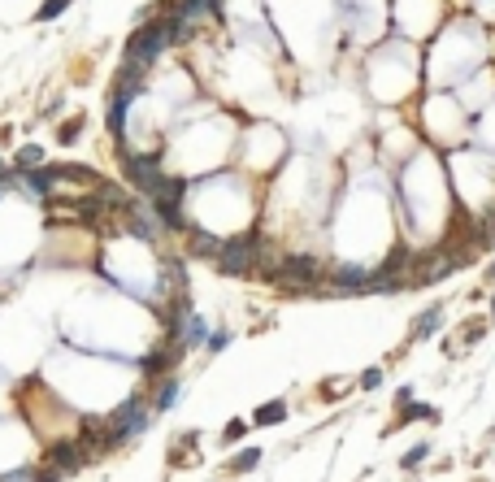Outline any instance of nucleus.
<instances>
[{
  "label": "nucleus",
  "instance_id": "obj_1",
  "mask_svg": "<svg viewBox=\"0 0 495 482\" xmlns=\"http://www.w3.org/2000/svg\"><path fill=\"white\" fill-rule=\"evenodd\" d=\"M165 48H170V31H165V22L161 18H156V22H144V27L135 31V35H130L126 39V70H152L156 65V57H161L165 53Z\"/></svg>",
  "mask_w": 495,
  "mask_h": 482
},
{
  "label": "nucleus",
  "instance_id": "obj_2",
  "mask_svg": "<svg viewBox=\"0 0 495 482\" xmlns=\"http://www.w3.org/2000/svg\"><path fill=\"white\" fill-rule=\"evenodd\" d=\"M182 191L187 183L178 174H165V183L156 187V196H148V209L152 217L161 222V231H187V213H182Z\"/></svg>",
  "mask_w": 495,
  "mask_h": 482
},
{
  "label": "nucleus",
  "instance_id": "obj_3",
  "mask_svg": "<svg viewBox=\"0 0 495 482\" xmlns=\"http://www.w3.org/2000/svg\"><path fill=\"white\" fill-rule=\"evenodd\" d=\"M261 257H265V239L239 235V239H222L213 261H218L222 274H252V269H261Z\"/></svg>",
  "mask_w": 495,
  "mask_h": 482
},
{
  "label": "nucleus",
  "instance_id": "obj_4",
  "mask_svg": "<svg viewBox=\"0 0 495 482\" xmlns=\"http://www.w3.org/2000/svg\"><path fill=\"white\" fill-rule=\"evenodd\" d=\"M152 404L148 400H139V395H130L126 404H118V409L109 413V448H118V443H130V439H139L144 430L152 426Z\"/></svg>",
  "mask_w": 495,
  "mask_h": 482
},
{
  "label": "nucleus",
  "instance_id": "obj_5",
  "mask_svg": "<svg viewBox=\"0 0 495 482\" xmlns=\"http://www.w3.org/2000/svg\"><path fill=\"white\" fill-rule=\"evenodd\" d=\"M122 170H126V179L144 191V200L156 196V187L165 183V170H161V157H156V152H148V157H144V152L122 148Z\"/></svg>",
  "mask_w": 495,
  "mask_h": 482
},
{
  "label": "nucleus",
  "instance_id": "obj_6",
  "mask_svg": "<svg viewBox=\"0 0 495 482\" xmlns=\"http://www.w3.org/2000/svg\"><path fill=\"white\" fill-rule=\"evenodd\" d=\"M78 448H83V443H52V448L44 452V465L61 469L65 478L78 474V469H83V461H87V452H78Z\"/></svg>",
  "mask_w": 495,
  "mask_h": 482
},
{
  "label": "nucleus",
  "instance_id": "obj_7",
  "mask_svg": "<svg viewBox=\"0 0 495 482\" xmlns=\"http://www.w3.org/2000/svg\"><path fill=\"white\" fill-rule=\"evenodd\" d=\"M178 357H182V348H178V343H161L156 352H148V357L139 361V369H144V378H156V374L174 369V365H178Z\"/></svg>",
  "mask_w": 495,
  "mask_h": 482
},
{
  "label": "nucleus",
  "instance_id": "obj_8",
  "mask_svg": "<svg viewBox=\"0 0 495 482\" xmlns=\"http://www.w3.org/2000/svg\"><path fill=\"white\" fill-rule=\"evenodd\" d=\"M182 391H187V387H182V378L178 374H165L161 387H156V395H152V413H170L174 404L182 400Z\"/></svg>",
  "mask_w": 495,
  "mask_h": 482
},
{
  "label": "nucleus",
  "instance_id": "obj_9",
  "mask_svg": "<svg viewBox=\"0 0 495 482\" xmlns=\"http://www.w3.org/2000/svg\"><path fill=\"white\" fill-rule=\"evenodd\" d=\"M218 9H222V0H174L170 13H178V18L192 27V22H200V18H208V13H218Z\"/></svg>",
  "mask_w": 495,
  "mask_h": 482
},
{
  "label": "nucleus",
  "instance_id": "obj_10",
  "mask_svg": "<svg viewBox=\"0 0 495 482\" xmlns=\"http://www.w3.org/2000/svg\"><path fill=\"white\" fill-rule=\"evenodd\" d=\"M39 165H44V148H39V144H22V148L13 152V170H18V174L39 170Z\"/></svg>",
  "mask_w": 495,
  "mask_h": 482
},
{
  "label": "nucleus",
  "instance_id": "obj_11",
  "mask_svg": "<svg viewBox=\"0 0 495 482\" xmlns=\"http://www.w3.org/2000/svg\"><path fill=\"white\" fill-rule=\"evenodd\" d=\"M256 426H278V421H287V400H265L256 409V417H252Z\"/></svg>",
  "mask_w": 495,
  "mask_h": 482
},
{
  "label": "nucleus",
  "instance_id": "obj_12",
  "mask_svg": "<svg viewBox=\"0 0 495 482\" xmlns=\"http://www.w3.org/2000/svg\"><path fill=\"white\" fill-rule=\"evenodd\" d=\"M439 326H443V309L434 304V309H426L422 317L413 322V335H417V339H426V335H434V331H439Z\"/></svg>",
  "mask_w": 495,
  "mask_h": 482
},
{
  "label": "nucleus",
  "instance_id": "obj_13",
  "mask_svg": "<svg viewBox=\"0 0 495 482\" xmlns=\"http://www.w3.org/2000/svg\"><path fill=\"white\" fill-rule=\"evenodd\" d=\"M417 417H430V421H434L439 413L430 409V404H404V409H400V417H396V421H391L387 430H400V426H408V421H417Z\"/></svg>",
  "mask_w": 495,
  "mask_h": 482
},
{
  "label": "nucleus",
  "instance_id": "obj_14",
  "mask_svg": "<svg viewBox=\"0 0 495 482\" xmlns=\"http://www.w3.org/2000/svg\"><path fill=\"white\" fill-rule=\"evenodd\" d=\"M256 465H261V448H244V452L230 456L226 469H230V474H248V469H256Z\"/></svg>",
  "mask_w": 495,
  "mask_h": 482
},
{
  "label": "nucleus",
  "instance_id": "obj_15",
  "mask_svg": "<svg viewBox=\"0 0 495 482\" xmlns=\"http://www.w3.org/2000/svg\"><path fill=\"white\" fill-rule=\"evenodd\" d=\"M426 456H430V443H417L413 452L400 456V469H417V465H426Z\"/></svg>",
  "mask_w": 495,
  "mask_h": 482
},
{
  "label": "nucleus",
  "instance_id": "obj_16",
  "mask_svg": "<svg viewBox=\"0 0 495 482\" xmlns=\"http://www.w3.org/2000/svg\"><path fill=\"white\" fill-rule=\"evenodd\" d=\"M70 5H74V0H44L35 18H39V22H52V18H61V13H65Z\"/></svg>",
  "mask_w": 495,
  "mask_h": 482
},
{
  "label": "nucleus",
  "instance_id": "obj_17",
  "mask_svg": "<svg viewBox=\"0 0 495 482\" xmlns=\"http://www.w3.org/2000/svg\"><path fill=\"white\" fill-rule=\"evenodd\" d=\"M244 435H248V421H244V417H234V421L222 426V443H239Z\"/></svg>",
  "mask_w": 495,
  "mask_h": 482
},
{
  "label": "nucleus",
  "instance_id": "obj_18",
  "mask_svg": "<svg viewBox=\"0 0 495 482\" xmlns=\"http://www.w3.org/2000/svg\"><path fill=\"white\" fill-rule=\"evenodd\" d=\"M382 378H387V374H382L378 365H370V369L361 374V387H365V391H378V387H382Z\"/></svg>",
  "mask_w": 495,
  "mask_h": 482
},
{
  "label": "nucleus",
  "instance_id": "obj_19",
  "mask_svg": "<svg viewBox=\"0 0 495 482\" xmlns=\"http://www.w3.org/2000/svg\"><path fill=\"white\" fill-rule=\"evenodd\" d=\"M78 131H83V118L74 113V118H70V122L61 126V135H57V139H61V144H74V139H78Z\"/></svg>",
  "mask_w": 495,
  "mask_h": 482
},
{
  "label": "nucleus",
  "instance_id": "obj_20",
  "mask_svg": "<svg viewBox=\"0 0 495 482\" xmlns=\"http://www.w3.org/2000/svg\"><path fill=\"white\" fill-rule=\"evenodd\" d=\"M226 343H230V331H208V339H204V348H208V352H222Z\"/></svg>",
  "mask_w": 495,
  "mask_h": 482
},
{
  "label": "nucleus",
  "instance_id": "obj_21",
  "mask_svg": "<svg viewBox=\"0 0 495 482\" xmlns=\"http://www.w3.org/2000/svg\"><path fill=\"white\" fill-rule=\"evenodd\" d=\"M0 482H35V469H9L0 474Z\"/></svg>",
  "mask_w": 495,
  "mask_h": 482
},
{
  "label": "nucleus",
  "instance_id": "obj_22",
  "mask_svg": "<svg viewBox=\"0 0 495 482\" xmlns=\"http://www.w3.org/2000/svg\"><path fill=\"white\" fill-rule=\"evenodd\" d=\"M396 404H400V409H404V404H413V387H400L396 391Z\"/></svg>",
  "mask_w": 495,
  "mask_h": 482
},
{
  "label": "nucleus",
  "instance_id": "obj_23",
  "mask_svg": "<svg viewBox=\"0 0 495 482\" xmlns=\"http://www.w3.org/2000/svg\"><path fill=\"white\" fill-rule=\"evenodd\" d=\"M487 278H491V283H495V261H491V269H487Z\"/></svg>",
  "mask_w": 495,
  "mask_h": 482
},
{
  "label": "nucleus",
  "instance_id": "obj_24",
  "mask_svg": "<svg viewBox=\"0 0 495 482\" xmlns=\"http://www.w3.org/2000/svg\"><path fill=\"white\" fill-rule=\"evenodd\" d=\"M491 313H495V296H491Z\"/></svg>",
  "mask_w": 495,
  "mask_h": 482
}]
</instances>
